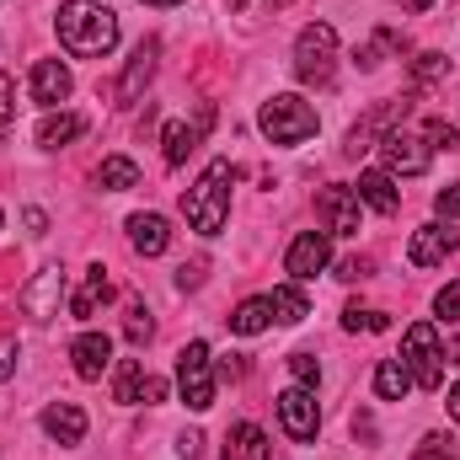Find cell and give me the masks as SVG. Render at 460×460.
Segmentation results:
<instances>
[{"instance_id":"7c38bea8","label":"cell","mask_w":460,"mask_h":460,"mask_svg":"<svg viewBox=\"0 0 460 460\" xmlns=\"http://www.w3.org/2000/svg\"><path fill=\"white\" fill-rule=\"evenodd\" d=\"M59 300H65V273H59V268H43V273H32V284L22 289V311H27L32 322H49V316H59Z\"/></svg>"},{"instance_id":"e575fe53","label":"cell","mask_w":460,"mask_h":460,"mask_svg":"<svg viewBox=\"0 0 460 460\" xmlns=\"http://www.w3.org/2000/svg\"><path fill=\"white\" fill-rule=\"evenodd\" d=\"M434 311H439V322H460V279H456V284H445V289H439Z\"/></svg>"},{"instance_id":"9c48e42d","label":"cell","mask_w":460,"mask_h":460,"mask_svg":"<svg viewBox=\"0 0 460 460\" xmlns=\"http://www.w3.org/2000/svg\"><path fill=\"white\" fill-rule=\"evenodd\" d=\"M327 262H332V241H327L322 230H300V235H295V246L284 252V268H289V279H295V284L316 279Z\"/></svg>"},{"instance_id":"b9f144b4","label":"cell","mask_w":460,"mask_h":460,"mask_svg":"<svg viewBox=\"0 0 460 460\" xmlns=\"http://www.w3.org/2000/svg\"><path fill=\"white\" fill-rule=\"evenodd\" d=\"M27 230L43 235V230H49V215H43V209H27Z\"/></svg>"},{"instance_id":"7bdbcfd3","label":"cell","mask_w":460,"mask_h":460,"mask_svg":"<svg viewBox=\"0 0 460 460\" xmlns=\"http://www.w3.org/2000/svg\"><path fill=\"white\" fill-rule=\"evenodd\" d=\"M450 418H456V423H460V380H456V385H450Z\"/></svg>"},{"instance_id":"e0dca14e","label":"cell","mask_w":460,"mask_h":460,"mask_svg":"<svg viewBox=\"0 0 460 460\" xmlns=\"http://www.w3.org/2000/svg\"><path fill=\"white\" fill-rule=\"evenodd\" d=\"M113 300V279H108V268H86V284L75 289V300H70V316L75 322H92L102 305Z\"/></svg>"},{"instance_id":"f1b7e54d","label":"cell","mask_w":460,"mask_h":460,"mask_svg":"<svg viewBox=\"0 0 460 460\" xmlns=\"http://www.w3.org/2000/svg\"><path fill=\"white\" fill-rule=\"evenodd\" d=\"M445 75H450V59H445V54H418V59H412V81H418V86H434V81H445Z\"/></svg>"},{"instance_id":"d6a6232c","label":"cell","mask_w":460,"mask_h":460,"mask_svg":"<svg viewBox=\"0 0 460 460\" xmlns=\"http://www.w3.org/2000/svg\"><path fill=\"white\" fill-rule=\"evenodd\" d=\"M418 460H460L456 439H445V434H429L423 445H418Z\"/></svg>"},{"instance_id":"7a4b0ae2","label":"cell","mask_w":460,"mask_h":460,"mask_svg":"<svg viewBox=\"0 0 460 460\" xmlns=\"http://www.w3.org/2000/svg\"><path fill=\"white\" fill-rule=\"evenodd\" d=\"M230 182H235V166L230 161H209V172L182 193V215L199 235H220L230 220Z\"/></svg>"},{"instance_id":"9a60e30c","label":"cell","mask_w":460,"mask_h":460,"mask_svg":"<svg viewBox=\"0 0 460 460\" xmlns=\"http://www.w3.org/2000/svg\"><path fill=\"white\" fill-rule=\"evenodd\" d=\"M70 92H75V81H70V70L59 59H38L32 65V102L38 108H59Z\"/></svg>"},{"instance_id":"d590c367","label":"cell","mask_w":460,"mask_h":460,"mask_svg":"<svg viewBox=\"0 0 460 460\" xmlns=\"http://www.w3.org/2000/svg\"><path fill=\"white\" fill-rule=\"evenodd\" d=\"M369 273H375L369 257H343V262H338V279H343V284H364Z\"/></svg>"},{"instance_id":"1f68e13d","label":"cell","mask_w":460,"mask_h":460,"mask_svg":"<svg viewBox=\"0 0 460 460\" xmlns=\"http://www.w3.org/2000/svg\"><path fill=\"white\" fill-rule=\"evenodd\" d=\"M123 332H128V343H150V338H155V322H150V311H145V305H128V322H123Z\"/></svg>"},{"instance_id":"74e56055","label":"cell","mask_w":460,"mask_h":460,"mask_svg":"<svg viewBox=\"0 0 460 460\" xmlns=\"http://www.w3.org/2000/svg\"><path fill=\"white\" fill-rule=\"evenodd\" d=\"M11 92H16V86H11V75L0 70V134L11 128Z\"/></svg>"},{"instance_id":"d6986e66","label":"cell","mask_w":460,"mask_h":460,"mask_svg":"<svg viewBox=\"0 0 460 460\" xmlns=\"http://www.w3.org/2000/svg\"><path fill=\"white\" fill-rule=\"evenodd\" d=\"M155 54H161V43H155V38H145V43L134 49L128 70H123V81H118V97H123V102H134V97L150 86V75H155Z\"/></svg>"},{"instance_id":"5bb4252c","label":"cell","mask_w":460,"mask_h":460,"mask_svg":"<svg viewBox=\"0 0 460 460\" xmlns=\"http://www.w3.org/2000/svg\"><path fill=\"white\" fill-rule=\"evenodd\" d=\"M460 246V235L450 226H423L412 230V246H407V257H412V268H439L450 252Z\"/></svg>"},{"instance_id":"4316f807","label":"cell","mask_w":460,"mask_h":460,"mask_svg":"<svg viewBox=\"0 0 460 460\" xmlns=\"http://www.w3.org/2000/svg\"><path fill=\"white\" fill-rule=\"evenodd\" d=\"M97 188H108V193H128V188H139V166H134L128 155H108V161L97 166Z\"/></svg>"},{"instance_id":"30bf717a","label":"cell","mask_w":460,"mask_h":460,"mask_svg":"<svg viewBox=\"0 0 460 460\" xmlns=\"http://www.w3.org/2000/svg\"><path fill=\"white\" fill-rule=\"evenodd\" d=\"M316 215H322V226L327 235H358V193L353 188H322L316 193Z\"/></svg>"},{"instance_id":"f35d334b","label":"cell","mask_w":460,"mask_h":460,"mask_svg":"<svg viewBox=\"0 0 460 460\" xmlns=\"http://www.w3.org/2000/svg\"><path fill=\"white\" fill-rule=\"evenodd\" d=\"M199 450H204V439H199V434H182V439H177V456H182V460H199Z\"/></svg>"},{"instance_id":"d4e9b609","label":"cell","mask_w":460,"mask_h":460,"mask_svg":"<svg viewBox=\"0 0 460 460\" xmlns=\"http://www.w3.org/2000/svg\"><path fill=\"white\" fill-rule=\"evenodd\" d=\"M268 311H273V322H279V327H295V322H305V316H311V300H305L295 284H284V289H273V295H268Z\"/></svg>"},{"instance_id":"60d3db41","label":"cell","mask_w":460,"mask_h":460,"mask_svg":"<svg viewBox=\"0 0 460 460\" xmlns=\"http://www.w3.org/2000/svg\"><path fill=\"white\" fill-rule=\"evenodd\" d=\"M220 375H226V380H241V375H246V358H241V353L220 358Z\"/></svg>"},{"instance_id":"f6af8a7d","label":"cell","mask_w":460,"mask_h":460,"mask_svg":"<svg viewBox=\"0 0 460 460\" xmlns=\"http://www.w3.org/2000/svg\"><path fill=\"white\" fill-rule=\"evenodd\" d=\"M445 353H450L445 364H460V338H450V348H445Z\"/></svg>"},{"instance_id":"3957f363","label":"cell","mask_w":460,"mask_h":460,"mask_svg":"<svg viewBox=\"0 0 460 460\" xmlns=\"http://www.w3.org/2000/svg\"><path fill=\"white\" fill-rule=\"evenodd\" d=\"M257 128L273 139V145H300V139H311L316 134V108L305 102V97H268L262 102V113H257Z\"/></svg>"},{"instance_id":"52a82bcc","label":"cell","mask_w":460,"mask_h":460,"mask_svg":"<svg viewBox=\"0 0 460 460\" xmlns=\"http://www.w3.org/2000/svg\"><path fill=\"white\" fill-rule=\"evenodd\" d=\"M279 423H284V434H289L295 445H311V439H316V429H322L316 391H311V385H289V391L279 396Z\"/></svg>"},{"instance_id":"4fadbf2b","label":"cell","mask_w":460,"mask_h":460,"mask_svg":"<svg viewBox=\"0 0 460 460\" xmlns=\"http://www.w3.org/2000/svg\"><path fill=\"white\" fill-rule=\"evenodd\" d=\"M396 118H407V102H380V108H369V113L348 128V155H358V150H369L375 139H385V134L396 128Z\"/></svg>"},{"instance_id":"603a6c76","label":"cell","mask_w":460,"mask_h":460,"mask_svg":"<svg viewBox=\"0 0 460 460\" xmlns=\"http://www.w3.org/2000/svg\"><path fill=\"white\" fill-rule=\"evenodd\" d=\"M220 460H273V450H268V434L257 429V423H235L226 434V456Z\"/></svg>"},{"instance_id":"bcb514c9","label":"cell","mask_w":460,"mask_h":460,"mask_svg":"<svg viewBox=\"0 0 460 460\" xmlns=\"http://www.w3.org/2000/svg\"><path fill=\"white\" fill-rule=\"evenodd\" d=\"M145 5H182V0H145Z\"/></svg>"},{"instance_id":"ba28073f","label":"cell","mask_w":460,"mask_h":460,"mask_svg":"<svg viewBox=\"0 0 460 460\" xmlns=\"http://www.w3.org/2000/svg\"><path fill=\"white\" fill-rule=\"evenodd\" d=\"M380 161H385V172H391V177H423V172H429V161H434V150H429L418 134L391 128V134L380 139Z\"/></svg>"},{"instance_id":"ffe728a7","label":"cell","mask_w":460,"mask_h":460,"mask_svg":"<svg viewBox=\"0 0 460 460\" xmlns=\"http://www.w3.org/2000/svg\"><path fill=\"white\" fill-rule=\"evenodd\" d=\"M358 204H369L375 215H396L402 209V193H396V182H391V172H358Z\"/></svg>"},{"instance_id":"44dd1931","label":"cell","mask_w":460,"mask_h":460,"mask_svg":"<svg viewBox=\"0 0 460 460\" xmlns=\"http://www.w3.org/2000/svg\"><path fill=\"white\" fill-rule=\"evenodd\" d=\"M204 128H209V108L199 113V123H166V134H161V145H166V166H182V161L199 150Z\"/></svg>"},{"instance_id":"8d00e7d4","label":"cell","mask_w":460,"mask_h":460,"mask_svg":"<svg viewBox=\"0 0 460 460\" xmlns=\"http://www.w3.org/2000/svg\"><path fill=\"white\" fill-rule=\"evenodd\" d=\"M434 215H439L445 226H450V220H460V182H450V188L434 199Z\"/></svg>"},{"instance_id":"7402d4cb","label":"cell","mask_w":460,"mask_h":460,"mask_svg":"<svg viewBox=\"0 0 460 460\" xmlns=\"http://www.w3.org/2000/svg\"><path fill=\"white\" fill-rule=\"evenodd\" d=\"M128 241H134L139 257H161V252L172 246V226H166L161 215H134V220H128Z\"/></svg>"},{"instance_id":"8fae6325","label":"cell","mask_w":460,"mask_h":460,"mask_svg":"<svg viewBox=\"0 0 460 460\" xmlns=\"http://www.w3.org/2000/svg\"><path fill=\"white\" fill-rule=\"evenodd\" d=\"M113 396L123 402V407H134V402H166V380L145 375V364H139V358H118Z\"/></svg>"},{"instance_id":"ee69618b","label":"cell","mask_w":460,"mask_h":460,"mask_svg":"<svg viewBox=\"0 0 460 460\" xmlns=\"http://www.w3.org/2000/svg\"><path fill=\"white\" fill-rule=\"evenodd\" d=\"M396 5H402V11H429L434 0H396Z\"/></svg>"},{"instance_id":"ac0fdd59","label":"cell","mask_w":460,"mask_h":460,"mask_svg":"<svg viewBox=\"0 0 460 460\" xmlns=\"http://www.w3.org/2000/svg\"><path fill=\"white\" fill-rule=\"evenodd\" d=\"M43 434L59 439V445H81L86 439V412L75 402H54V407H43Z\"/></svg>"},{"instance_id":"cb8c5ba5","label":"cell","mask_w":460,"mask_h":460,"mask_svg":"<svg viewBox=\"0 0 460 460\" xmlns=\"http://www.w3.org/2000/svg\"><path fill=\"white\" fill-rule=\"evenodd\" d=\"M81 134H86V123L75 113H49L38 123V145H43V150H59V145H70V139H81Z\"/></svg>"},{"instance_id":"5b68a950","label":"cell","mask_w":460,"mask_h":460,"mask_svg":"<svg viewBox=\"0 0 460 460\" xmlns=\"http://www.w3.org/2000/svg\"><path fill=\"white\" fill-rule=\"evenodd\" d=\"M332 54H338V32L327 22H311L295 38V75L305 86H332Z\"/></svg>"},{"instance_id":"277c9868","label":"cell","mask_w":460,"mask_h":460,"mask_svg":"<svg viewBox=\"0 0 460 460\" xmlns=\"http://www.w3.org/2000/svg\"><path fill=\"white\" fill-rule=\"evenodd\" d=\"M402 364H407V375H412L423 391H439V385H445V348H439L434 322H412V327H407V338H402Z\"/></svg>"},{"instance_id":"836d02e7","label":"cell","mask_w":460,"mask_h":460,"mask_svg":"<svg viewBox=\"0 0 460 460\" xmlns=\"http://www.w3.org/2000/svg\"><path fill=\"white\" fill-rule=\"evenodd\" d=\"M289 375H295L300 385H316V380H322V364H316V353H289Z\"/></svg>"},{"instance_id":"83f0119b","label":"cell","mask_w":460,"mask_h":460,"mask_svg":"<svg viewBox=\"0 0 460 460\" xmlns=\"http://www.w3.org/2000/svg\"><path fill=\"white\" fill-rule=\"evenodd\" d=\"M375 391H380L385 402H402V396L412 391V375H407V364H402V358H380V369H375Z\"/></svg>"},{"instance_id":"2e32d148","label":"cell","mask_w":460,"mask_h":460,"mask_svg":"<svg viewBox=\"0 0 460 460\" xmlns=\"http://www.w3.org/2000/svg\"><path fill=\"white\" fill-rule=\"evenodd\" d=\"M70 358H75V375H81V380H102V369L113 364L108 332H81V338L70 343Z\"/></svg>"},{"instance_id":"f546056e","label":"cell","mask_w":460,"mask_h":460,"mask_svg":"<svg viewBox=\"0 0 460 460\" xmlns=\"http://www.w3.org/2000/svg\"><path fill=\"white\" fill-rule=\"evenodd\" d=\"M343 327H348V332H385V327H391V316H385V311H358V305H348Z\"/></svg>"},{"instance_id":"4dcf8cb0","label":"cell","mask_w":460,"mask_h":460,"mask_svg":"<svg viewBox=\"0 0 460 460\" xmlns=\"http://www.w3.org/2000/svg\"><path fill=\"white\" fill-rule=\"evenodd\" d=\"M423 139H429V150H456L460 128L456 123H445V118H429V123H423Z\"/></svg>"},{"instance_id":"484cf974","label":"cell","mask_w":460,"mask_h":460,"mask_svg":"<svg viewBox=\"0 0 460 460\" xmlns=\"http://www.w3.org/2000/svg\"><path fill=\"white\" fill-rule=\"evenodd\" d=\"M268 322H273V311H268V295H257V300H241V305L230 311V332H241V338H257Z\"/></svg>"},{"instance_id":"ab89813d","label":"cell","mask_w":460,"mask_h":460,"mask_svg":"<svg viewBox=\"0 0 460 460\" xmlns=\"http://www.w3.org/2000/svg\"><path fill=\"white\" fill-rule=\"evenodd\" d=\"M16 358H22V353H16V343H0V380H11Z\"/></svg>"},{"instance_id":"6da1fadb","label":"cell","mask_w":460,"mask_h":460,"mask_svg":"<svg viewBox=\"0 0 460 460\" xmlns=\"http://www.w3.org/2000/svg\"><path fill=\"white\" fill-rule=\"evenodd\" d=\"M54 27H59V43L75 59H102V54H113V43H118V16L102 0H65Z\"/></svg>"},{"instance_id":"7dc6e473","label":"cell","mask_w":460,"mask_h":460,"mask_svg":"<svg viewBox=\"0 0 460 460\" xmlns=\"http://www.w3.org/2000/svg\"><path fill=\"white\" fill-rule=\"evenodd\" d=\"M226 5H230V11H241V5H246V0H226Z\"/></svg>"},{"instance_id":"8992f818","label":"cell","mask_w":460,"mask_h":460,"mask_svg":"<svg viewBox=\"0 0 460 460\" xmlns=\"http://www.w3.org/2000/svg\"><path fill=\"white\" fill-rule=\"evenodd\" d=\"M177 385H182V402L193 412H209L215 407V369H209V343H193L177 353Z\"/></svg>"}]
</instances>
